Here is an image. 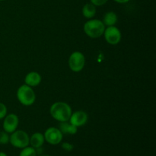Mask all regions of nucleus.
<instances>
[{
	"mask_svg": "<svg viewBox=\"0 0 156 156\" xmlns=\"http://www.w3.org/2000/svg\"><path fill=\"white\" fill-rule=\"evenodd\" d=\"M88 115L85 111H77L72 113V115L69 118V123L74 125L77 128L83 126L88 122Z\"/></svg>",
	"mask_w": 156,
	"mask_h": 156,
	"instance_id": "9",
	"label": "nucleus"
},
{
	"mask_svg": "<svg viewBox=\"0 0 156 156\" xmlns=\"http://www.w3.org/2000/svg\"><path fill=\"white\" fill-rule=\"evenodd\" d=\"M73 113L71 106L64 101H56L50 106V116L58 122H66L69 120Z\"/></svg>",
	"mask_w": 156,
	"mask_h": 156,
	"instance_id": "1",
	"label": "nucleus"
},
{
	"mask_svg": "<svg viewBox=\"0 0 156 156\" xmlns=\"http://www.w3.org/2000/svg\"><path fill=\"white\" fill-rule=\"evenodd\" d=\"M58 128L63 135H75L78 132V128L69 123V121L60 122Z\"/></svg>",
	"mask_w": 156,
	"mask_h": 156,
	"instance_id": "12",
	"label": "nucleus"
},
{
	"mask_svg": "<svg viewBox=\"0 0 156 156\" xmlns=\"http://www.w3.org/2000/svg\"><path fill=\"white\" fill-rule=\"evenodd\" d=\"M8 114L7 107L5 104L0 102V120H2Z\"/></svg>",
	"mask_w": 156,
	"mask_h": 156,
	"instance_id": "17",
	"label": "nucleus"
},
{
	"mask_svg": "<svg viewBox=\"0 0 156 156\" xmlns=\"http://www.w3.org/2000/svg\"><path fill=\"white\" fill-rule=\"evenodd\" d=\"M70 69L74 73H79L84 69L85 65V57L80 51H74L70 54L68 60Z\"/></svg>",
	"mask_w": 156,
	"mask_h": 156,
	"instance_id": "5",
	"label": "nucleus"
},
{
	"mask_svg": "<svg viewBox=\"0 0 156 156\" xmlns=\"http://www.w3.org/2000/svg\"><path fill=\"white\" fill-rule=\"evenodd\" d=\"M44 143H45L44 136L41 133H34L32 134L30 136V145L29 146L34 148V149H38V148L42 147Z\"/></svg>",
	"mask_w": 156,
	"mask_h": 156,
	"instance_id": "11",
	"label": "nucleus"
},
{
	"mask_svg": "<svg viewBox=\"0 0 156 156\" xmlns=\"http://www.w3.org/2000/svg\"><path fill=\"white\" fill-rule=\"evenodd\" d=\"M108 2V0H90V2L94 5V6H102L106 4Z\"/></svg>",
	"mask_w": 156,
	"mask_h": 156,
	"instance_id": "19",
	"label": "nucleus"
},
{
	"mask_svg": "<svg viewBox=\"0 0 156 156\" xmlns=\"http://www.w3.org/2000/svg\"><path fill=\"white\" fill-rule=\"evenodd\" d=\"M97 12V9H96V6L91 4V2L86 3L85 5L82 7V13L83 16L87 19H91L94 18Z\"/></svg>",
	"mask_w": 156,
	"mask_h": 156,
	"instance_id": "14",
	"label": "nucleus"
},
{
	"mask_svg": "<svg viewBox=\"0 0 156 156\" xmlns=\"http://www.w3.org/2000/svg\"><path fill=\"white\" fill-rule=\"evenodd\" d=\"M41 81H42V77L37 72H30L26 75L24 78V84L31 88L38 86L41 84Z\"/></svg>",
	"mask_w": 156,
	"mask_h": 156,
	"instance_id": "10",
	"label": "nucleus"
},
{
	"mask_svg": "<svg viewBox=\"0 0 156 156\" xmlns=\"http://www.w3.org/2000/svg\"><path fill=\"white\" fill-rule=\"evenodd\" d=\"M0 156H8L7 154L4 152H0Z\"/></svg>",
	"mask_w": 156,
	"mask_h": 156,
	"instance_id": "21",
	"label": "nucleus"
},
{
	"mask_svg": "<svg viewBox=\"0 0 156 156\" xmlns=\"http://www.w3.org/2000/svg\"><path fill=\"white\" fill-rule=\"evenodd\" d=\"M37 153L36 149L31 147L30 146H27L25 148L21 149V152L19 153V156H37Z\"/></svg>",
	"mask_w": 156,
	"mask_h": 156,
	"instance_id": "15",
	"label": "nucleus"
},
{
	"mask_svg": "<svg viewBox=\"0 0 156 156\" xmlns=\"http://www.w3.org/2000/svg\"><path fill=\"white\" fill-rule=\"evenodd\" d=\"M9 143L17 149H23L30 145V136L27 132L16 129L10 134Z\"/></svg>",
	"mask_w": 156,
	"mask_h": 156,
	"instance_id": "4",
	"label": "nucleus"
},
{
	"mask_svg": "<svg viewBox=\"0 0 156 156\" xmlns=\"http://www.w3.org/2000/svg\"><path fill=\"white\" fill-rule=\"evenodd\" d=\"M105 41L111 45H117L121 41L122 34L120 29L116 26L105 27L103 34Z\"/></svg>",
	"mask_w": 156,
	"mask_h": 156,
	"instance_id": "7",
	"label": "nucleus"
},
{
	"mask_svg": "<svg viewBox=\"0 0 156 156\" xmlns=\"http://www.w3.org/2000/svg\"><path fill=\"white\" fill-rule=\"evenodd\" d=\"M61 146H62V149H63V150L66 151V152H72V151L74 149V146H73V144L68 143V142H64V143H62Z\"/></svg>",
	"mask_w": 156,
	"mask_h": 156,
	"instance_id": "18",
	"label": "nucleus"
},
{
	"mask_svg": "<svg viewBox=\"0 0 156 156\" xmlns=\"http://www.w3.org/2000/svg\"><path fill=\"white\" fill-rule=\"evenodd\" d=\"M2 128L3 130L11 134L16 130L19 125V118L15 114H7L3 118Z\"/></svg>",
	"mask_w": 156,
	"mask_h": 156,
	"instance_id": "8",
	"label": "nucleus"
},
{
	"mask_svg": "<svg viewBox=\"0 0 156 156\" xmlns=\"http://www.w3.org/2000/svg\"><path fill=\"white\" fill-rule=\"evenodd\" d=\"M37 156H50V155H47V154H40V155H37Z\"/></svg>",
	"mask_w": 156,
	"mask_h": 156,
	"instance_id": "22",
	"label": "nucleus"
},
{
	"mask_svg": "<svg viewBox=\"0 0 156 156\" xmlns=\"http://www.w3.org/2000/svg\"><path fill=\"white\" fill-rule=\"evenodd\" d=\"M117 21H118V17L115 12H108L104 15L102 22L104 23L105 27H111V26H115Z\"/></svg>",
	"mask_w": 156,
	"mask_h": 156,
	"instance_id": "13",
	"label": "nucleus"
},
{
	"mask_svg": "<svg viewBox=\"0 0 156 156\" xmlns=\"http://www.w3.org/2000/svg\"><path fill=\"white\" fill-rule=\"evenodd\" d=\"M16 96L18 101L24 106H31L36 101V94L33 88L25 84L18 88Z\"/></svg>",
	"mask_w": 156,
	"mask_h": 156,
	"instance_id": "3",
	"label": "nucleus"
},
{
	"mask_svg": "<svg viewBox=\"0 0 156 156\" xmlns=\"http://www.w3.org/2000/svg\"><path fill=\"white\" fill-rule=\"evenodd\" d=\"M114 1L116 2L119 3V4H125V3L129 2L130 0H114Z\"/></svg>",
	"mask_w": 156,
	"mask_h": 156,
	"instance_id": "20",
	"label": "nucleus"
},
{
	"mask_svg": "<svg viewBox=\"0 0 156 156\" xmlns=\"http://www.w3.org/2000/svg\"><path fill=\"white\" fill-rule=\"evenodd\" d=\"M45 142L49 143L52 146H56L59 143H62L63 139V134L62 133L58 127H51L47 128L44 133Z\"/></svg>",
	"mask_w": 156,
	"mask_h": 156,
	"instance_id": "6",
	"label": "nucleus"
},
{
	"mask_svg": "<svg viewBox=\"0 0 156 156\" xmlns=\"http://www.w3.org/2000/svg\"><path fill=\"white\" fill-rule=\"evenodd\" d=\"M105 25L101 20L88 19L83 26V30L85 34L90 38L96 39L103 36L105 30Z\"/></svg>",
	"mask_w": 156,
	"mask_h": 156,
	"instance_id": "2",
	"label": "nucleus"
},
{
	"mask_svg": "<svg viewBox=\"0 0 156 156\" xmlns=\"http://www.w3.org/2000/svg\"><path fill=\"white\" fill-rule=\"evenodd\" d=\"M2 1H5V0H0V2H2Z\"/></svg>",
	"mask_w": 156,
	"mask_h": 156,
	"instance_id": "23",
	"label": "nucleus"
},
{
	"mask_svg": "<svg viewBox=\"0 0 156 156\" xmlns=\"http://www.w3.org/2000/svg\"><path fill=\"white\" fill-rule=\"evenodd\" d=\"M10 134L8 133L5 131H0V144L7 145L9 143Z\"/></svg>",
	"mask_w": 156,
	"mask_h": 156,
	"instance_id": "16",
	"label": "nucleus"
}]
</instances>
